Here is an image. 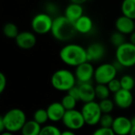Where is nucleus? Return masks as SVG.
Instances as JSON below:
<instances>
[{
    "label": "nucleus",
    "instance_id": "obj_24",
    "mask_svg": "<svg viewBox=\"0 0 135 135\" xmlns=\"http://www.w3.org/2000/svg\"><path fill=\"white\" fill-rule=\"evenodd\" d=\"M77 102L78 101L75 98H73V96H71L69 94H67L66 95H64L62 98L60 103H61V104L63 105V107H64V109L66 110H69L75 109Z\"/></svg>",
    "mask_w": 135,
    "mask_h": 135
},
{
    "label": "nucleus",
    "instance_id": "obj_19",
    "mask_svg": "<svg viewBox=\"0 0 135 135\" xmlns=\"http://www.w3.org/2000/svg\"><path fill=\"white\" fill-rule=\"evenodd\" d=\"M83 15H84V8L82 5L71 3L65 8L64 15L69 21L74 23Z\"/></svg>",
    "mask_w": 135,
    "mask_h": 135
},
{
    "label": "nucleus",
    "instance_id": "obj_42",
    "mask_svg": "<svg viewBox=\"0 0 135 135\" xmlns=\"http://www.w3.org/2000/svg\"><path fill=\"white\" fill-rule=\"evenodd\" d=\"M130 121H131V124H132V126H135V116H134V117H133V118L130 119Z\"/></svg>",
    "mask_w": 135,
    "mask_h": 135
},
{
    "label": "nucleus",
    "instance_id": "obj_34",
    "mask_svg": "<svg viewBox=\"0 0 135 135\" xmlns=\"http://www.w3.org/2000/svg\"><path fill=\"white\" fill-rule=\"evenodd\" d=\"M67 92L69 95H70L71 96L75 98L77 101H80V91H79V87L78 86L75 85L74 87H73L70 90H69Z\"/></svg>",
    "mask_w": 135,
    "mask_h": 135
},
{
    "label": "nucleus",
    "instance_id": "obj_33",
    "mask_svg": "<svg viewBox=\"0 0 135 135\" xmlns=\"http://www.w3.org/2000/svg\"><path fill=\"white\" fill-rule=\"evenodd\" d=\"M7 84V80L5 74L3 73L2 72H0V95L5 91Z\"/></svg>",
    "mask_w": 135,
    "mask_h": 135
},
{
    "label": "nucleus",
    "instance_id": "obj_41",
    "mask_svg": "<svg viewBox=\"0 0 135 135\" xmlns=\"http://www.w3.org/2000/svg\"><path fill=\"white\" fill-rule=\"evenodd\" d=\"M129 135H135V126H132V128Z\"/></svg>",
    "mask_w": 135,
    "mask_h": 135
},
{
    "label": "nucleus",
    "instance_id": "obj_13",
    "mask_svg": "<svg viewBox=\"0 0 135 135\" xmlns=\"http://www.w3.org/2000/svg\"><path fill=\"white\" fill-rule=\"evenodd\" d=\"M132 128L130 119L125 116H118L114 119L111 129L116 135H128Z\"/></svg>",
    "mask_w": 135,
    "mask_h": 135
},
{
    "label": "nucleus",
    "instance_id": "obj_32",
    "mask_svg": "<svg viewBox=\"0 0 135 135\" xmlns=\"http://www.w3.org/2000/svg\"><path fill=\"white\" fill-rule=\"evenodd\" d=\"M92 135H116L111 128L100 127L94 131Z\"/></svg>",
    "mask_w": 135,
    "mask_h": 135
},
{
    "label": "nucleus",
    "instance_id": "obj_35",
    "mask_svg": "<svg viewBox=\"0 0 135 135\" xmlns=\"http://www.w3.org/2000/svg\"><path fill=\"white\" fill-rule=\"evenodd\" d=\"M57 11V7L53 4V3H49L48 6H47V12L49 15H50L52 16V14H55Z\"/></svg>",
    "mask_w": 135,
    "mask_h": 135
},
{
    "label": "nucleus",
    "instance_id": "obj_18",
    "mask_svg": "<svg viewBox=\"0 0 135 135\" xmlns=\"http://www.w3.org/2000/svg\"><path fill=\"white\" fill-rule=\"evenodd\" d=\"M75 29L77 33L81 34H88L91 32L94 24L92 19L85 15H83L74 22Z\"/></svg>",
    "mask_w": 135,
    "mask_h": 135
},
{
    "label": "nucleus",
    "instance_id": "obj_27",
    "mask_svg": "<svg viewBox=\"0 0 135 135\" xmlns=\"http://www.w3.org/2000/svg\"><path fill=\"white\" fill-rule=\"evenodd\" d=\"M120 82L122 88L128 91H131L135 85V80L133 77L130 75H124L120 79Z\"/></svg>",
    "mask_w": 135,
    "mask_h": 135
},
{
    "label": "nucleus",
    "instance_id": "obj_30",
    "mask_svg": "<svg viewBox=\"0 0 135 135\" xmlns=\"http://www.w3.org/2000/svg\"><path fill=\"white\" fill-rule=\"evenodd\" d=\"M114 118L110 114H103L99 123L100 124L102 127L111 128L113 122H114Z\"/></svg>",
    "mask_w": 135,
    "mask_h": 135
},
{
    "label": "nucleus",
    "instance_id": "obj_14",
    "mask_svg": "<svg viewBox=\"0 0 135 135\" xmlns=\"http://www.w3.org/2000/svg\"><path fill=\"white\" fill-rule=\"evenodd\" d=\"M133 101V97L131 91L121 88L118 91L114 93V102L115 105L121 109L129 108Z\"/></svg>",
    "mask_w": 135,
    "mask_h": 135
},
{
    "label": "nucleus",
    "instance_id": "obj_38",
    "mask_svg": "<svg viewBox=\"0 0 135 135\" xmlns=\"http://www.w3.org/2000/svg\"><path fill=\"white\" fill-rule=\"evenodd\" d=\"M129 42L135 45V30L129 34Z\"/></svg>",
    "mask_w": 135,
    "mask_h": 135
},
{
    "label": "nucleus",
    "instance_id": "obj_3",
    "mask_svg": "<svg viewBox=\"0 0 135 135\" xmlns=\"http://www.w3.org/2000/svg\"><path fill=\"white\" fill-rule=\"evenodd\" d=\"M75 74L69 69H61L53 73L51 76V84L59 91H68L76 85Z\"/></svg>",
    "mask_w": 135,
    "mask_h": 135
},
{
    "label": "nucleus",
    "instance_id": "obj_28",
    "mask_svg": "<svg viewBox=\"0 0 135 135\" xmlns=\"http://www.w3.org/2000/svg\"><path fill=\"white\" fill-rule=\"evenodd\" d=\"M99 104L103 114H110L113 110L114 107V102L110 100L109 98L105 99H101Z\"/></svg>",
    "mask_w": 135,
    "mask_h": 135
},
{
    "label": "nucleus",
    "instance_id": "obj_40",
    "mask_svg": "<svg viewBox=\"0 0 135 135\" xmlns=\"http://www.w3.org/2000/svg\"><path fill=\"white\" fill-rule=\"evenodd\" d=\"M0 135H14V133H12L11 131H8V130H5L3 133H0Z\"/></svg>",
    "mask_w": 135,
    "mask_h": 135
},
{
    "label": "nucleus",
    "instance_id": "obj_22",
    "mask_svg": "<svg viewBox=\"0 0 135 135\" xmlns=\"http://www.w3.org/2000/svg\"><path fill=\"white\" fill-rule=\"evenodd\" d=\"M3 33L6 37L9 39H15L19 33V30L17 25L13 22H8L3 26Z\"/></svg>",
    "mask_w": 135,
    "mask_h": 135
},
{
    "label": "nucleus",
    "instance_id": "obj_8",
    "mask_svg": "<svg viewBox=\"0 0 135 135\" xmlns=\"http://www.w3.org/2000/svg\"><path fill=\"white\" fill-rule=\"evenodd\" d=\"M81 113L84 116L85 123L89 126L98 124L103 114L99 103H96L95 100L85 103L81 109Z\"/></svg>",
    "mask_w": 135,
    "mask_h": 135
},
{
    "label": "nucleus",
    "instance_id": "obj_25",
    "mask_svg": "<svg viewBox=\"0 0 135 135\" xmlns=\"http://www.w3.org/2000/svg\"><path fill=\"white\" fill-rule=\"evenodd\" d=\"M33 120L36 121L40 125H43L47 122L49 119L47 110L45 109H37L33 114Z\"/></svg>",
    "mask_w": 135,
    "mask_h": 135
},
{
    "label": "nucleus",
    "instance_id": "obj_21",
    "mask_svg": "<svg viewBox=\"0 0 135 135\" xmlns=\"http://www.w3.org/2000/svg\"><path fill=\"white\" fill-rule=\"evenodd\" d=\"M121 11L123 15L135 20V0H122Z\"/></svg>",
    "mask_w": 135,
    "mask_h": 135
},
{
    "label": "nucleus",
    "instance_id": "obj_36",
    "mask_svg": "<svg viewBox=\"0 0 135 135\" xmlns=\"http://www.w3.org/2000/svg\"><path fill=\"white\" fill-rule=\"evenodd\" d=\"M5 130H6V128H5V124L3 121V116L0 115V133H3Z\"/></svg>",
    "mask_w": 135,
    "mask_h": 135
},
{
    "label": "nucleus",
    "instance_id": "obj_12",
    "mask_svg": "<svg viewBox=\"0 0 135 135\" xmlns=\"http://www.w3.org/2000/svg\"><path fill=\"white\" fill-rule=\"evenodd\" d=\"M86 51L88 61L90 62L99 61L104 57L106 54L105 46L99 42L91 43L88 46V48H86Z\"/></svg>",
    "mask_w": 135,
    "mask_h": 135
},
{
    "label": "nucleus",
    "instance_id": "obj_31",
    "mask_svg": "<svg viewBox=\"0 0 135 135\" xmlns=\"http://www.w3.org/2000/svg\"><path fill=\"white\" fill-rule=\"evenodd\" d=\"M107 86H108V88H109L110 91L112 92V93H114V94L115 92L118 91L122 88L120 80H118L117 78H114L112 80H110L107 84Z\"/></svg>",
    "mask_w": 135,
    "mask_h": 135
},
{
    "label": "nucleus",
    "instance_id": "obj_29",
    "mask_svg": "<svg viewBox=\"0 0 135 135\" xmlns=\"http://www.w3.org/2000/svg\"><path fill=\"white\" fill-rule=\"evenodd\" d=\"M61 131L55 126L47 125L41 127L39 135H60Z\"/></svg>",
    "mask_w": 135,
    "mask_h": 135
},
{
    "label": "nucleus",
    "instance_id": "obj_37",
    "mask_svg": "<svg viewBox=\"0 0 135 135\" xmlns=\"http://www.w3.org/2000/svg\"><path fill=\"white\" fill-rule=\"evenodd\" d=\"M71 3H77V4H80L83 5L85 3H87L88 0H70Z\"/></svg>",
    "mask_w": 135,
    "mask_h": 135
},
{
    "label": "nucleus",
    "instance_id": "obj_23",
    "mask_svg": "<svg viewBox=\"0 0 135 135\" xmlns=\"http://www.w3.org/2000/svg\"><path fill=\"white\" fill-rule=\"evenodd\" d=\"M95 95L98 99H105L109 98L110 95V90L108 88L107 84H97L96 86L95 87Z\"/></svg>",
    "mask_w": 135,
    "mask_h": 135
},
{
    "label": "nucleus",
    "instance_id": "obj_16",
    "mask_svg": "<svg viewBox=\"0 0 135 135\" xmlns=\"http://www.w3.org/2000/svg\"><path fill=\"white\" fill-rule=\"evenodd\" d=\"M79 91H80V101L85 103L94 101L96 95L95 87L90 83H81L79 84Z\"/></svg>",
    "mask_w": 135,
    "mask_h": 135
},
{
    "label": "nucleus",
    "instance_id": "obj_11",
    "mask_svg": "<svg viewBox=\"0 0 135 135\" xmlns=\"http://www.w3.org/2000/svg\"><path fill=\"white\" fill-rule=\"evenodd\" d=\"M15 40L17 46L25 50L31 49L36 45L37 43V37L35 33L30 31L19 32Z\"/></svg>",
    "mask_w": 135,
    "mask_h": 135
},
{
    "label": "nucleus",
    "instance_id": "obj_5",
    "mask_svg": "<svg viewBox=\"0 0 135 135\" xmlns=\"http://www.w3.org/2000/svg\"><path fill=\"white\" fill-rule=\"evenodd\" d=\"M116 60L123 68H131L135 66V45L131 42H125L116 48Z\"/></svg>",
    "mask_w": 135,
    "mask_h": 135
},
{
    "label": "nucleus",
    "instance_id": "obj_6",
    "mask_svg": "<svg viewBox=\"0 0 135 135\" xmlns=\"http://www.w3.org/2000/svg\"><path fill=\"white\" fill-rule=\"evenodd\" d=\"M53 18L48 13H39L31 21V28L33 33L44 35L51 32Z\"/></svg>",
    "mask_w": 135,
    "mask_h": 135
},
{
    "label": "nucleus",
    "instance_id": "obj_7",
    "mask_svg": "<svg viewBox=\"0 0 135 135\" xmlns=\"http://www.w3.org/2000/svg\"><path fill=\"white\" fill-rule=\"evenodd\" d=\"M118 70L113 63H103L95 69L94 80L97 84H107L110 80L116 78Z\"/></svg>",
    "mask_w": 135,
    "mask_h": 135
},
{
    "label": "nucleus",
    "instance_id": "obj_10",
    "mask_svg": "<svg viewBox=\"0 0 135 135\" xmlns=\"http://www.w3.org/2000/svg\"><path fill=\"white\" fill-rule=\"evenodd\" d=\"M74 74L79 84L88 83L94 79L95 68L90 61H85L76 67Z\"/></svg>",
    "mask_w": 135,
    "mask_h": 135
},
{
    "label": "nucleus",
    "instance_id": "obj_15",
    "mask_svg": "<svg viewBox=\"0 0 135 135\" xmlns=\"http://www.w3.org/2000/svg\"><path fill=\"white\" fill-rule=\"evenodd\" d=\"M116 30L125 34L129 35L135 30V22L133 19L122 15L115 21Z\"/></svg>",
    "mask_w": 135,
    "mask_h": 135
},
{
    "label": "nucleus",
    "instance_id": "obj_39",
    "mask_svg": "<svg viewBox=\"0 0 135 135\" xmlns=\"http://www.w3.org/2000/svg\"><path fill=\"white\" fill-rule=\"evenodd\" d=\"M60 135H76V133L73 130L69 129V130H65L64 132H61Z\"/></svg>",
    "mask_w": 135,
    "mask_h": 135
},
{
    "label": "nucleus",
    "instance_id": "obj_9",
    "mask_svg": "<svg viewBox=\"0 0 135 135\" xmlns=\"http://www.w3.org/2000/svg\"><path fill=\"white\" fill-rule=\"evenodd\" d=\"M62 122L68 129L71 130H78L86 124L81 111L76 109L66 110Z\"/></svg>",
    "mask_w": 135,
    "mask_h": 135
},
{
    "label": "nucleus",
    "instance_id": "obj_26",
    "mask_svg": "<svg viewBox=\"0 0 135 135\" xmlns=\"http://www.w3.org/2000/svg\"><path fill=\"white\" fill-rule=\"evenodd\" d=\"M125 34L118 32V31H115L111 35H110V43L112 44V45H114L115 48H118V46L122 45V44H124L126 42V37H125Z\"/></svg>",
    "mask_w": 135,
    "mask_h": 135
},
{
    "label": "nucleus",
    "instance_id": "obj_17",
    "mask_svg": "<svg viewBox=\"0 0 135 135\" xmlns=\"http://www.w3.org/2000/svg\"><path fill=\"white\" fill-rule=\"evenodd\" d=\"M46 110H47L49 119L54 122L62 121L64 113L66 111L61 103L59 102L52 103L51 104L49 105Z\"/></svg>",
    "mask_w": 135,
    "mask_h": 135
},
{
    "label": "nucleus",
    "instance_id": "obj_43",
    "mask_svg": "<svg viewBox=\"0 0 135 135\" xmlns=\"http://www.w3.org/2000/svg\"><path fill=\"white\" fill-rule=\"evenodd\" d=\"M134 22H135V20H134Z\"/></svg>",
    "mask_w": 135,
    "mask_h": 135
},
{
    "label": "nucleus",
    "instance_id": "obj_1",
    "mask_svg": "<svg viewBox=\"0 0 135 135\" xmlns=\"http://www.w3.org/2000/svg\"><path fill=\"white\" fill-rule=\"evenodd\" d=\"M59 56L63 63L75 68L88 61L86 49L80 45L74 43L68 44L62 47L60 50Z\"/></svg>",
    "mask_w": 135,
    "mask_h": 135
},
{
    "label": "nucleus",
    "instance_id": "obj_2",
    "mask_svg": "<svg viewBox=\"0 0 135 135\" xmlns=\"http://www.w3.org/2000/svg\"><path fill=\"white\" fill-rule=\"evenodd\" d=\"M50 33L56 40L65 42L70 41L77 32L73 22L69 21L64 15H60L53 18Z\"/></svg>",
    "mask_w": 135,
    "mask_h": 135
},
{
    "label": "nucleus",
    "instance_id": "obj_4",
    "mask_svg": "<svg viewBox=\"0 0 135 135\" xmlns=\"http://www.w3.org/2000/svg\"><path fill=\"white\" fill-rule=\"evenodd\" d=\"M3 121L6 130L16 133L21 131L27 120L26 115L22 110L19 108H13L7 111L3 115Z\"/></svg>",
    "mask_w": 135,
    "mask_h": 135
},
{
    "label": "nucleus",
    "instance_id": "obj_20",
    "mask_svg": "<svg viewBox=\"0 0 135 135\" xmlns=\"http://www.w3.org/2000/svg\"><path fill=\"white\" fill-rule=\"evenodd\" d=\"M41 129V125L33 119L26 122L21 129V133L22 135H39Z\"/></svg>",
    "mask_w": 135,
    "mask_h": 135
}]
</instances>
